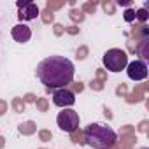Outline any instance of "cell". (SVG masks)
I'll use <instances>...</instances> for the list:
<instances>
[{"label":"cell","instance_id":"cell-7","mask_svg":"<svg viewBox=\"0 0 149 149\" xmlns=\"http://www.w3.org/2000/svg\"><path fill=\"white\" fill-rule=\"evenodd\" d=\"M18 9H19V13H18V18L21 19V21H32V19H35L37 16H39V6L35 4V2H28V0H19L18 2Z\"/></svg>","mask_w":149,"mask_h":149},{"label":"cell","instance_id":"cell-4","mask_svg":"<svg viewBox=\"0 0 149 149\" xmlns=\"http://www.w3.org/2000/svg\"><path fill=\"white\" fill-rule=\"evenodd\" d=\"M79 114L74 111V109H63L58 116H56V123L60 126V130L67 132V133H72L79 128Z\"/></svg>","mask_w":149,"mask_h":149},{"label":"cell","instance_id":"cell-9","mask_svg":"<svg viewBox=\"0 0 149 149\" xmlns=\"http://www.w3.org/2000/svg\"><path fill=\"white\" fill-rule=\"evenodd\" d=\"M137 19L146 21V19H147V11H146V9H139V11H137Z\"/></svg>","mask_w":149,"mask_h":149},{"label":"cell","instance_id":"cell-8","mask_svg":"<svg viewBox=\"0 0 149 149\" xmlns=\"http://www.w3.org/2000/svg\"><path fill=\"white\" fill-rule=\"evenodd\" d=\"M11 35H13V39H14L16 42L25 44V42H28V40L32 39V30H30L28 25H25V23H18V25L13 26Z\"/></svg>","mask_w":149,"mask_h":149},{"label":"cell","instance_id":"cell-5","mask_svg":"<svg viewBox=\"0 0 149 149\" xmlns=\"http://www.w3.org/2000/svg\"><path fill=\"white\" fill-rule=\"evenodd\" d=\"M126 74H128V77L132 81H144L147 77V65L146 61L142 60H135V61H128L126 65Z\"/></svg>","mask_w":149,"mask_h":149},{"label":"cell","instance_id":"cell-6","mask_svg":"<svg viewBox=\"0 0 149 149\" xmlns=\"http://www.w3.org/2000/svg\"><path fill=\"white\" fill-rule=\"evenodd\" d=\"M53 104L56 107H63V109H68L76 104V95L74 91L67 90V88H61V90H54L53 91Z\"/></svg>","mask_w":149,"mask_h":149},{"label":"cell","instance_id":"cell-3","mask_svg":"<svg viewBox=\"0 0 149 149\" xmlns=\"http://www.w3.org/2000/svg\"><path fill=\"white\" fill-rule=\"evenodd\" d=\"M102 63H104V67L109 72L116 74V72H121V70L126 68V65H128V54H126V51L114 47V49H109V51L104 53Z\"/></svg>","mask_w":149,"mask_h":149},{"label":"cell","instance_id":"cell-1","mask_svg":"<svg viewBox=\"0 0 149 149\" xmlns=\"http://www.w3.org/2000/svg\"><path fill=\"white\" fill-rule=\"evenodd\" d=\"M37 79L47 88V90H61L67 88V84H70L74 81V76H76V68H74V63L60 54H53L44 58L37 68Z\"/></svg>","mask_w":149,"mask_h":149},{"label":"cell","instance_id":"cell-10","mask_svg":"<svg viewBox=\"0 0 149 149\" xmlns=\"http://www.w3.org/2000/svg\"><path fill=\"white\" fill-rule=\"evenodd\" d=\"M144 149H147V147H144Z\"/></svg>","mask_w":149,"mask_h":149},{"label":"cell","instance_id":"cell-2","mask_svg":"<svg viewBox=\"0 0 149 149\" xmlns=\"http://www.w3.org/2000/svg\"><path fill=\"white\" fill-rule=\"evenodd\" d=\"M84 142L93 149H111L118 142V133L105 123H91L84 128Z\"/></svg>","mask_w":149,"mask_h":149}]
</instances>
